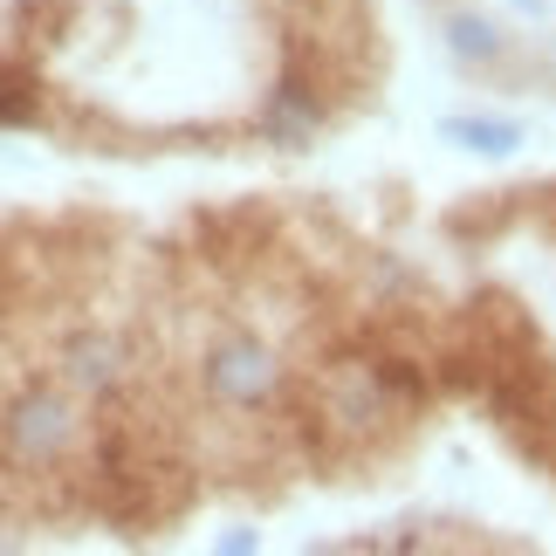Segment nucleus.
Returning <instances> with one entry per match:
<instances>
[{"label": "nucleus", "instance_id": "nucleus-1", "mask_svg": "<svg viewBox=\"0 0 556 556\" xmlns=\"http://www.w3.org/2000/svg\"><path fill=\"white\" fill-rule=\"evenodd\" d=\"M83 440V405L76 392H62V384H28V392H14V405L0 413V454L14 467H28V475H49L76 454Z\"/></svg>", "mask_w": 556, "mask_h": 556}, {"label": "nucleus", "instance_id": "nucleus-2", "mask_svg": "<svg viewBox=\"0 0 556 556\" xmlns=\"http://www.w3.org/2000/svg\"><path fill=\"white\" fill-rule=\"evenodd\" d=\"M282 378L289 371H282V357H275V344L254 337V330H220L200 357V384L220 413H275Z\"/></svg>", "mask_w": 556, "mask_h": 556}, {"label": "nucleus", "instance_id": "nucleus-3", "mask_svg": "<svg viewBox=\"0 0 556 556\" xmlns=\"http://www.w3.org/2000/svg\"><path fill=\"white\" fill-rule=\"evenodd\" d=\"M440 41H446V55H454V70H467V76H508L516 70V35L481 8H446Z\"/></svg>", "mask_w": 556, "mask_h": 556}, {"label": "nucleus", "instance_id": "nucleus-4", "mask_svg": "<svg viewBox=\"0 0 556 556\" xmlns=\"http://www.w3.org/2000/svg\"><path fill=\"white\" fill-rule=\"evenodd\" d=\"M62 384H70L76 399H111L124 384V344L103 330H76L70 344H62Z\"/></svg>", "mask_w": 556, "mask_h": 556}, {"label": "nucleus", "instance_id": "nucleus-5", "mask_svg": "<svg viewBox=\"0 0 556 556\" xmlns=\"http://www.w3.org/2000/svg\"><path fill=\"white\" fill-rule=\"evenodd\" d=\"M316 124H324V103L309 97V83L303 76H282V90H275L268 111H262V131L282 144V152H295V144H309Z\"/></svg>", "mask_w": 556, "mask_h": 556}, {"label": "nucleus", "instance_id": "nucleus-6", "mask_svg": "<svg viewBox=\"0 0 556 556\" xmlns=\"http://www.w3.org/2000/svg\"><path fill=\"white\" fill-rule=\"evenodd\" d=\"M440 138L460 144V152H481V159H508V152H522V144H529V131H522L516 117H446Z\"/></svg>", "mask_w": 556, "mask_h": 556}, {"label": "nucleus", "instance_id": "nucleus-7", "mask_svg": "<svg viewBox=\"0 0 556 556\" xmlns=\"http://www.w3.org/2000/svg\"><path fill=\"white\" fill-rule=\"evenodd\" d=\"M21 117H35V83L0 70V124H21Z\"/></svg>", "mask_w": 556, "mask_h": 556}, {"label": "nucleus", "instance_id": "nucleus-8", "mask_svg": "<svg viewBox=\"0 0 556 556\" xmlns=\"http://www.w3.org/2000/svg\"><path fill=\"white\" fill-rule=\"evenodd\" d=\"M213 549H220V556H248V549H262V536H254V529H227Z\"/></svg>", "mask_w": 556, "mask_h": 556}]
</instances>
